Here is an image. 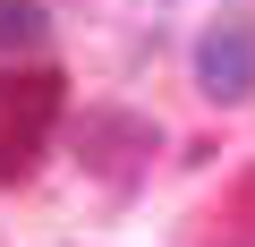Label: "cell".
<instances>
[{
	"label": "cell",
	"instance_id": "cell-1",
	"mask_svg": "<svg viewBox=\"0 0 255 247\" xmlns=\"http://www.w3.org/2000/svg\"><path fill=\"white\" fill-rule=\"evenodd\" d=\"M60 102H68V77H60V68H43V60H34V68H0V188L34 171Z\"/></svg>",
	"mask_w": 255,
	"mask_h": 247
},
{
	"label": "cell",
	"instance_id": "cell-2",
	"mask_svg": "<svg viewBox=\"0 0 255 247\" xmlns=\"http://www.w3.org/2000/svg\"><path fill=\"white\" fill-rule=\"evenodd\" d=\"M196 94L221 111L255 102V9H221L196 34Z\"/></svg>",
	"mask_w": 255,
	"mask_h": 247
},
{
	"label": "cell",
	"instance_id": "cell-3",
	"mask_svg": "<svg viewBox=\"0 0 255 247\" xmlns=\"http://www.w3.org/2000/svg\"><path fill=\"white\" fill-rule=\"evenodd\" d=\"M153 145H162V128L136 119V111H85V128H77V162H85L94 179H111V188L136 179V171L153 162Z\"/></svg>",
	"mask_w": 255,
	"mask_h": 247
},
{
	"label": "cell",
	"instance_id": "cell-4",
	"mask_svg": "<svg viewBox=\"0 0 255 247\" xmlns=\"http://www.w3.org/2000/svg\"><path fill=\"white\" fill-rule=\"evenodd\" d=\"M43 34H51L43 0H0V51H34Z\"/></svg>",
	"mask_w": 255,
	"mask_h": 247
}]
</instances>
